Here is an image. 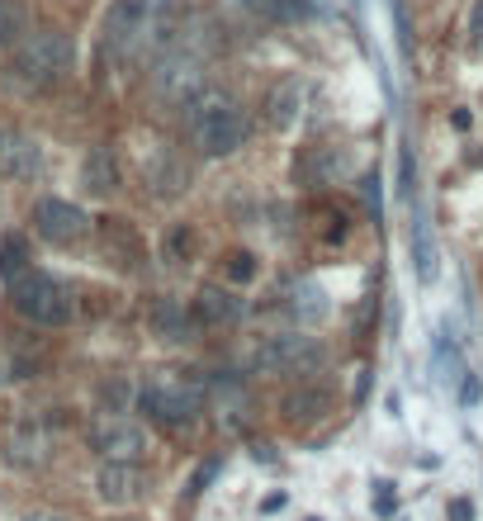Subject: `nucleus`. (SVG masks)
I'll list each match as a JSON object with an SVG mask.
<instances>
[{"instance_id":"obj_1","label":"nucleus","mask_w":483,"mask_h":521,"mask_svg":"<svg viewBox=\"0 0 483 521\" xmlns=\"http://www.w3.org/2000/svg\"><path fill=\"white\" fill-rule=\"evenodd\" d=\"M185 124H190V138H195V147L204 157H233L251 133L247 109L237 105L228 90H209V86L185 105Z\"/></svg>"},{"instance_id":"obj_2","label":"nucleus","mask_w":483,"mask_h":521,"mask_svg":"<svg viewBox=\"0 0 483 521\" xmlns=\"http://www.w3.org/2000/svg\"><path fill=\"white\" fill-rule=\"evenodd\" d=\"M72 62H76V48L62 29H29L24 43L15 48V57H10V76L19 86L43 90L72 72Z\"/></svg>"},{"instance_id":"obj_3","label":"nucleus","mask_w":483,"mask_h":521,"mask_svg":"<svg viewBox=\"0 0 483 521\" xmlns=\"http://www.w3.org/2000/svg\"><path fill=\"white\" fill-rule=\"evenodd\" d=\"M204 398H209V389H204V379L190 375V370H161V375H152L143 384V408L157 417V422H166V427L195 422V417L204 413Z\"/></svg>"},{"instance_id":"obj_4","label":"nucleus","mask_w":483,"mask_h":521,"mask_svg":"<svg viewBox=\"0 0 483 521\" xmlns=\"http://www.w3.org/2000/svg\"><path fill=\"white\" fill-rule=\"evenodd\" d=\"M10 304H15L19 318H29L38 327H62L72 318V289L62 285L57 275L24 270L15 285H10Z\"/></svg>"},{"instance_id":"obj_5","label":"nucleus","mask_w":483,"mask_h":521,"mask_svg":"<svg viewBox=\"0 0 483 521\" xmlns=\"http://www.w3.org/2000/svg\"><path fill=\"white\" fill-rule=\"evenodd\" d=\"M199 90H204V62L195 53H166L157 62V72H152V95H157L161 105L171 109H185L195 100Z\"/></svg>"},{"instance_id":"obj_6","label":"nucleus","mask_w":483,"mask_h":521,"mask_svg":"<svg viewBox=\"0 0 483 521\" xmlns=\"http://www.w3.org/2000/svg\"><path fill=\"white\" fill-rule=\"evenodd\" d=\"M322 365V346L313 337H299V332H280V337H266L256 346V370H270V375H308Z\"/></svg>"},{"instance_id":"obj_7","label":"nucleus","mask_w":483,"mask_h":521,"mask_svg":"<svg viewBox=\"0 0 483 521\" xmlns=\"http://www.w3.org/2000/svg\"><path fill=\"white\" fill-rule=\"evenodd\" d=\"M147 19H152V0H109L100 38H105L109 57H128L147 38Z\"/></svg>"},{"instance_id":"obj_8","label":"nucleus","mask_w":483,"mask_h":521,"mask_svg":"<svg viewBox=\"0 0 483 521\" xmlns=\"http://www.w3.org/2000/svg\"><path fill=\"white\" fill-rule=\"evenodd\" d=\"M90 446H95L100 460H143L147 432L138 422H128V417H100L90 427Z\"/></svg>"},{"instance_id":"obj_9","label":"nucleus","mask_w":483,"mask_h":521,"mask_svg":"<svg viewBox=\"0 0 483 521\" xmlns=\"http://www.w3.org/2000/svg\"><path fill=\"white\" fill-rule=\"evenodd\" d=\"M34 228H38V237H48L53 247H72V242H81V237L90 233V218L81 214L76 204H67V199H38Z\"/></svg>"},{"instance_id":"obj_10","label":"nucleus","mask_w":483,"mask_h":521,"mask_svg":"<svg viewBox=\"0 0 483 521\" xmlns=\"http://www.w3.org/2000/svg\"><path fill=\"white\" fill-rule=\"evenodd\" d=\"M95 493H100L109 507L138 503V498L147 493L143 465H138V460H105V465H100V474H95Z\"/></svg>"},{"instance_id":"obj_11","label":"nucleus","mask_w":483,"mask_h":521,"mask_svg":"<svg viewBox=\"0 0 483 521\" xmlns=\"http://www.w3.org/2000/svg\"><path fill=\"white\" fill-rule=\"evenodd\" d=\"M43 171V147L19 133V128H0V176L5 180H34Z\"/></svg>"},{"instance_id":"obj_12","label":"nucleus","mask_w":483,"mask_h":521,"mask_svg":"<svg viewBox=\"0 0 483 521\" xmlns=\"http://www.w3.org/2000/svg\"><path fill=\"white\" fill-rule=\"evenodd\" d=\"M327 413H332V389H322V384H299L280 398V417L289 427H313Z\"/></svg>"},{"instance_id":"obj_13","label":"nucleus","mask_w":483,"mask_h":521,"mask_svg":"<svg viewBox=\"0 0 483 521\" xmlns=\"http://www.w3.org/2000/svg\"><path fill=\"white\" fill-rule=\"evenodd\" d=\"M190 24V5L185 0H152V19H147V38L152 48H171Z\"/></svg>"},{"instance_id":"obj_14","label":"nucleus","mask_w":483,"mask_h":521,"mask_svg":"<svg viewBox=\"0 0 483 521\" xmlns=\"http://www.w3.org/2000/svg\"><path fill=\"white\" fill-rule=\"evenodd\" d=\"M147 327L157 332L161 342H190L199 332V318L185 313V304H176V299H157L152 313H147Z\"/></svg>"},{"instance_id":"obj_15","label":"nucleus","mask_w":483,"mask_h":521,"mask_svg":"<svg viewBox=\"0 0 483 521\" xmlns=\"http://www.w3.org/2000/svg\"><path fill=\"white\" fill-rule=\"evenodd\" d=\"M143 176L157 195H180V190L190 185V171L176 162L171 147H152V157H143Z\"/></svg>"},{"instance_id":"obj_16","label":"nucleus","mask_w":483,"mask_h":521,"mask_svg":"<svg viewBox=\"0 0 483 521\" xmlns=\"http://www.w3.org/2000/svg\"><path fill=\"white\" fill-rule=\"evenodd\" d=\"M195 318H199V327H233L237 318H242V304H237L228 289L204 285L195 299Z\"/></svg>"},{"instance_id":"obj_17","label":"nucleus","mask_w":483,"mask_h":521,"mask_svg":"<svg viewBox=\"0 0 483 521\" xmlns=\"http://www.w3.org/2000/svg\"><path fill=\"white\" fill-rule=\"evenodd\" d=\"M299 114H304V81H280V86L266 95V119H270V128L299 124Z\"/></svg>"},{"instance_id":"obj_18","label":"nucleus","mask_w":483,"mask_h":521,"mask_svg":"<svg viewBox=\"0 0 483 521\" xmlns=\"http://www.w3.org/2000/svg\"><path fill=\"white\" fill-rule=\"evenodd\" d=\"M81 185H86V195H114L119 190V162H114L109 147H90L86 166H81Z\"/></svg>"},{"instance_id":"obj_19","label":"nucleus","mask_w":483,"mask_h":521,"mask_svg":"<svg viewBox=\"0 0 483 521\" xmlns=\"http://www.w3.org/2000/svg\"><path fill=\"white\" fill-rule=\"evenodd\" d=\"M105 256L114 261V266H124V270H133L138 261H143V247H138L133 228L119 223V218H109V223H105Z\"/></svg>"},{"instance_id":"obj_20","label":"nucleus","mask_w":483,"mask_h":521,"mask_svg":"<svg viewBox=\"0 0 483 521\" xmlns=\"http://www.w3.org/2000/svg\"><path fill=\"white\" fill-rule=\"evenodd\" d=\"M15 465H43L48 460V436H43V427H19L15 436H10V450H5Z\"/></svg>"},{"instance_id":"obj_21","label":"nucleus","mask_w":483,"mask_h":521,"mask_svg":"<svg viewBox=\"0 0 483 521\" xmlns=\"http://www.w3.org/2000/svg\"><path fill=\"white\" fill-rule=\"evenodd\" d=\"M29 34V5L24 0H0V53L19 48Z\"/></svg>"},{"instance_id":"obj_22","label":"nucleus","mask_w":483,"mask_h":521,"mask_svg":"<svg viewBox=\"0 0 483 521\" xmlns=\"http://www.w3.org/2000/svg\"><path fill=\"white\" fill-rule=\"evenodd\" d=\"M412 261H417V280L431 285L436 280V247H431V228L422 214L412 218Z\"/></svg>"},{"instance_id":"obj_23","label":"nucleus","mask_w":483,"mask_h":521,"mask_svg":"<svg viewBox=\"0 0 483 521\" xmlns=\"http://www.w3.org/2000/svg\"><path fill=\"white\" fill-rule=\"evenodd\" d=\"M251 15L266 19V24H294L308 15V0H247Z\"/></svg>"},{"instance_id":"obj_24","label":"nucleus","mask_w":483,"mask_h":521,"mask_svg":"<svg viewBox=\"0 0 483 521\" xmlns=\"http://www.w3.org/2000/svg\"><path fill=\"white\" fill-rule=\"evenodd\" d=\"M346 166H351L346 162V152H337V147H318V152L304 162V176L308 180H332V176H341Z\"/></svg>"},{"instance_id":"obj_25","label":"nucleus","mask_w":483,"mask_h":521,"mask_svg":"<svg viewBox=\"0 0 483 521\" xmlns=\"http://www.w3.org/2000/svg\"><path fill=\"white\" fill-rule=\"evenodd\" d=\"M24 270H29V247H24V237H5V242H0V280L15 285Z\"/></svg>"},{"instance_id":"obj_26","label":"nucleus","mask_w":483,"mask_h":521,"mask_svg":"<svg viewBox=\"0 0 483 521\" xmlns=\"http://www.w3.org/2000/svg\"><path fill=\"white\" fill-rule=\"evenodd\" d=\"M294 318H299V323H318V318H327L322 289L313 285V280H304V285L294 289Z\"/></svg>"},{"instance_id":"obj_27","label":"nucleus","mask_w":483,"mask_h":521,"mask_svg":"<svg viewBox=\"0 0 483 521\" xmlns=\"http://www.w3.org/2000/svg\"><path fill=\"white\" fill-rule=\"evenodd\" d=\"M218 469H223V455H209V460H204V465L195 469V479L185 484V498H199V493H204V488H209V484L218 479Z\"/></svg>"},{"instance_id":"obj_28","label":"nucleus","mask_w":483,"mask_h":521,"mask_svg":"<svg viewBox=\"0 0 483 521\" xmlns=\"http://www.w3.org/2000/svg\"><path fill=\"white\" fill-rule=\"evenodd\" d=\"M251 275H256V256H251V252H233V256H228V280L247 285Z\"/></svg>"},{"instance_id":"obj_29","label":"nucleus","mask_w":483,"mask_h":521,"mask_svg":"<svg viewBox=\"0 0 483 521\" xmlns=\"http://www.w3.org/2000/svg\"><path fill=\"white\" fill-rule=\"evenodd\" d=\"M360 195H365V209H370V218L379 223V214H384V190H379V176L360 180Z\"/></svg>"},{"instance_id":"obj_30","label":"nucleus","mask_w":483,"mask_h":521,"mask_svg":"<svg viewBox=\"0 0 483 521\" xmlns=\"http://www.w3.org/2000/svg\"><path fill=\"white\" fill-rule=\"evenodd\" d=\"M469 43L483 48V0H474V15H469Z\"/></svg>"},{"instance_id":"obj_31","label":"nucleus","mask_w":483,"mask_h":521,"mask_svg":"<svg viewBox=\"0 0 483 521\" xmlns=\"http://www.w3.org/2000/svg\"><path fill=\"white\" fill-rule=\"evenodd\" d=\"M375 507L379 512H394V484H389V479H379L375 484Z\"/></svg>"},{"instance_id":"obj_32","label":"nucleus","mask_w":483,"mask_h":521,"mask_svg":"<svg viewBox=\"0 0 483 521\" xmlns=\"http://www.w3.org/2000/svg\"><path fill=\"white\" fill-rule=\"evenodd\" d=\"M446 517H450V521H474V503H469V498H455Z\"/></svg>"},{"instance_id":"obj_33","label":"nucleus","mask_w":483,"mask_h":521,"mask_svg":"<svg viewBox=\"0 0 483 521\" xmlns=\"http://www.w3.org/2000/svg\"><path fill=\"white\" fill-rule=\"evenodd\" d=\"M479 394H483L479 379H465V403H479Z\"/></svg>"},{"instance_id":"obj_34","label":"nucleus","mask_w":483,"mask_h":521,"mask_svg":"<svg viewBox=\"0 0 483 521\" xmlns=\"http://www.w3.org/2000/svg\"><path fill=\"white\" fill-rule=\"evenodd\" d=\"M24 521H67V517H57V512H34V517H24Z\"/></svg>"},{"instance_id":"obj_35","label":"nucleus","mask_w":483,"mask_h":521,"mask_svg":"<svg viewBox=\"0 0 483 521\" xmlns=\"http://www.w3.org/2000/svg\"><path fill=\"white\" fill-rule=\"evenodd\" d=\"M308 521H318V517H308Z\"/></svg>"}]
</instances>
